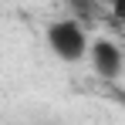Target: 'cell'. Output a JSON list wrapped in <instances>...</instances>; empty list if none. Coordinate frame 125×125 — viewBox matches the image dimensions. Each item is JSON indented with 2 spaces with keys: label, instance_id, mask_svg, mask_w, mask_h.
I'll list each match as a JSON object with an SVG mask.
<instances>
[{
  "label": "cell",
  "instance_id": "6da1fadb",
  "mask_svg": "<svg viewBox=\"0 0 125 125\" xmlns=\"http://www.w3.org/2000/svg\"><path fill=\"white\" fill-rule=\"evenodd\" d=\"M44 41L51 47V54L64 64H78L81 58L91 54V41H88V31L81 21L74 17H61V21H51L44 27Z\"/></svg>",
  "mask_w": 125,
  "mask_h": 125
},
{
  "label": "cell",
  "instance_id": "7a4b0ae2",
  "mask_svg": "<svg viewBox=\"0 0 125 125\" xmlns=\"http://www.w3.org/2000/svg\"><path fill=\"white\" fill-rule=\"evenodd\" d=\"M88 61H91L95 74H98L102 81H115V78L125 71V51H122L115 41L98 37V41H91V54H88Z\"/></svg>",
  "mask_w": 125,
  "mask_h": 125
},
{
  "label": "cell",
  "instance_id": "3957f363",
  "mask_svg": "<svg viewBox=\"0 0 125 125\" xmlns=\"http://www.w3.org/2000/svg\"><path fill=\"white\" fill-rule=\"evenodd\" d=\"M108 10H112V17H115L118 24H125V0H115V3H112Z\"/></svg>",
  "mask_w": 125,
  "mask_h": 125
}]
</instances>
